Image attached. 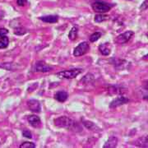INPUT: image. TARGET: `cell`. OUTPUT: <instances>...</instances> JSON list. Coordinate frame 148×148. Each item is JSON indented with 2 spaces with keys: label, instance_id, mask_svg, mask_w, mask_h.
<instances>
[{
  "label": "cell",
  "instance_id": "6da1fadb",
  "mask_svg": "<svg viewBox=\"0 0 148 148\" xmlns=\"http://www.w3.org/2000/svg\"><path fill=\"white\" fill-rule=\"evenodd\" d=\"M54 125L58 127H63L67 129H72L75 126V122L67 116L58 117L53 120Z\"/></svg>",
  "mask_w": 148,
  "mask_h": 148
},
{
  "label": "cell",
  "instance_id": "7a4b0ae2",
  "mask_svg": "<svg viewBox=\"0 0 148 148\" xmlns=\"http://www.w3.org/2000/svg\"><path fill=\"white\" fill-rule=\"evenodd\" d=\"M82 72V69H73L70 70H64L61 71L56 74L57 77L59 78H65V79H73L76 77H77Z\"/></svg>",
  "mask_w": 148,
  "mask_h": 148
},
{
  "label": "cell",
  "instance_id": "3957f363",
  "mask_svg": "<svg viewBox=\"0 0 148 148\" xmlns=\"http://www.w3.org/2000/svg\"><path fill=\"white\" fill-rule=\"evenodd\" d=\"M113 6L109 4V3H106L104 2H95L91 4V8L94 12H98V13H106L107 12L110 11Z\"/></svg>",
  "mask_w": 148,
  "mask_h": 148
},
{
  "label": "cell",
  "instance_id": "277c9868",
  "mask_svg": "<svg viewBox=\"0 0 148 148\" xmlns=\"http://www.w3.org/2000/svg\"><path fill=\"white\" fill-rule=\"evenodd\" d=\"M53 69L52 66L47 64L45 61H37L33 66V72L35 73H48Z\"/></svg>",
  "mask_w": 148,
  "mask_h": 148
},
{
  "label": "cell",
  "instance_id": "5b68a950",
  "mask_svg": "<svg viewBox=\"0 0 148 148\" xmlns=\"http://www.w3.org/2000/svg\"><path fill=\"white\" fill-rule=\"evenodd\" d=\"M89 50H90L89 43L84 41V42L80 43L79 45L74 49L73 55L75 57H80V56L86 54Z\"/></svg>",
  "mask_w": 148,
  "mask_h": 148
},
{
  "label": "cell",
  "instance_id": "8992f818",
  "mask_svg": "<svg viewBox=\"0 0 148 148\" xmlns=\"http://www.w3.org/2000/svg\"><path fill=\"white\" fill-rule=\"evenodd\" d=\"M134 35V32L132 31H127V32H123L120 35H119L118 36L115 38L114 42L118 44V45H123L127 43L128 40H130V39L132 38V36Z\"/></svg>",
  "mask_w": 148,
  "mask_h": 148
},
{
  "label": "cell",
  "instance_id": "52a82bcc",
  "mask_svg": "<svg viewBox=\"0 0 148 148\" xmlns=\"http://www.w3.org/2000/svg\"><path fill=\"white\" fill-rule=\"evenodd\" d=\"M127 102H129V99H127V97L123 96V95H120L119 96H118L117 98H115L114 100L111 101L110 107L111 109H114V108H117L119 106L126 104Z\"/></svg>",
  "mask_w": 148,
  "mask_h": 148
},
{
  "label": "cell",
  "instance_id": "ba28073f",
  "mask_svg": "<svg viewBox=\"0 0 148 148\" xmlns=\"http://www.w3.org/2000/svg\"><path fill=\"white\" fill-rule=\"evenodd\" d=\"M29 110L34 113H40L41 110V106L37 100H30L27 102Z\"/></svg>",
  "mask_w": 148,
  "mask_h": 148
},
{
  "label": "cell",
  "instance_id": "9c48e42d",
  "mask_svg": "<svg viewBox=\"0 0 148 148\" xmlns=\"http://www.w3.org/2000/svg\"><path fill=\"white\" fill-rule=\"evenodd\" d=\"M27 120L33 127L38 128L41 126V120H40V117L37 116L36 114H32V115L27 117Z\"/></svg>",
  "mask_w": 148,
  "mask_h": 148
},
{
  "label": "cell",
  "instance_id": "30bf717a",
  "mask_svg": "<svg viewBox=\"0 0 148 148\" xmlns=\"http://www.w3.org/2000/svg\"><path fill=\"white\" fill-rule=\"evenodd\" d=\"M99 51L101 52V54L108 56L111 52V45L110 43H104L101 44L99 46Z\"/></svg>",
  "mask_w": 148,
  "mask_h": 148
},
{
  "label": "cell",
  "instance_id": "8fae6325",
  "mask_svg": "<svg viewBox=\"0 0 148 148\" xmlns=\"http://www.w3.org/2000/svg\"><path fill=\"white\" fill-rule=\"evenodd\" d=\"M68 97H69V94L64 90H59L54 94V99L58 102H62V103L67 101Z\"/></svg>",
  "mask_w": 148,
  "mask_h": 148
},
{
  "label": "cell",
  "instance_id": "7c38bea8",
  "mask_svg": "<svg viewBox=\"0 0 148 148\" xmlns=\"http://www.w3.org/2000/svg\"><path fill=\"white\" fill-rule=\"evenodd\" d=\"M118 144V138L116 137H110L104 145V148H115Z\"/></svg>",
  "mask_w": 148,
  "mask_h": 148
},
{
  "label": "cell",
  "instance_id": "4fadbf2b",
  "mask_svg": "<svg viewBox=\"0 0 148 148\" xmlns=\"http://www.w3.org/2000/svg\"><path fill=\"white\" fill-rule=\"evenodd\" d=\"M40 20H41L44 22L46 23H56L58 21V16H53V15H48L40 17Z\"/></svg>",
  "mask_w": 148,
  "mask_h": 148
},
{
  "label": "cell",
  "instance_id": "5bb4252c",
  "mask_svg": "<svg viewBox=\"0 0 148 148\" xmlns=\"http://www.w3.org/2000/svg\"><path fill=\"white\" fill-rule=\"evenodd\" d=\"M136 145L140 147H148V141L147 137L144 136L138 139V141L136 142Z\"/></svg>",
  "mask_w": 148,
  "mask_h": 148
},
{
  "label": "cell",
  "instance_id": "9a60e30c",
  "mask_svg": "<svg viewBox=\"0 0 148 148\" xmlns=\"http://www.w3.org/2000/svg\"><path fill=\"white\" fill-rule=\"evenodd\" d=\"M82 124L84 125L85 127H86L89 130H92V131H95L96 128H99L95 125L94 123H92L91 121H88V120H82Z\"/></svg>",
  "mask_w": 148,
  "mask_h": 148
},
{
  "label": "cell",
  "instance_id": "2e32d148",
  "mask_svg": "<svg viewBox=\"0 0 148 148\" xmlns=\"http://www.w3.org/2000/svg\"><path fill=\"white\" fill-rule=\"evenodd\" d=\"M77 33H78V27H73L71 31L69 32V40H75L77 37Z\"/></svg>",
  "mask_w": 148,
  "mask_h": 148
},
{
  "label": "cell",
  "instance_id": "e0dca14e",
  "mask_svg": "<svg viewBox=\"0 0 148 148\" xmlns=\"http://www.w3.org/2000/svg\"><path fill=\"white\" fill-rule=\"evenodd\" d=\"M9 45V39L8 37L3 36L0 37V49H6Z\"/></svg>",
  "mask_w": 148,
  "mask_h": 148
},
{
  "label": "cell",
  "instance_id": "ac0fdd59",
  "mask_svg": "<svg viewBox=\"0 0 148 148\" xmlns=\"http://www.w3.org/2000/svg\"><path fill=\"white\" fill-rule=\"evenodd\" d=\"M123 87H119V86H110V92H114V93H112L111 95H113V94H116V95H122L123 93Z\"/></svg>",
  "mask_w": 148,
  "mask_h": 148
},
{
  "label": "cell",
  "instance_id": "d6986e66",
  "mask_svg": "<svg viewBox=\"0 0 148 148\" xmlns=\"http://www.w3.org/2000/svg\"><path fill=\"white\" fill-rule=\"evenodd\" d=\"M109 19V16L105 15V13H100L95 16V22H102Z\"/></svg>",
  "mask_w": 148,
  "mask_h": 148
},
{
  "label": "cell",
  "instance_id": "ffe728a7",
  "mask_svg": "<svg viewBox=\"0 0 148 148\" xmlns=\"http://www.w3.org/2000/svg\"><path fill=\"white\" fill-rule=\"evenodd\" d=\"M27 32H28V30L25 27H16L14 29V34L16 36H23L27 34Z\"/></svg>",
  "mask_w": 148,
  "mask_h": 148
},
{
  "label": "cell",
  "instance_id": "44dd1931",
  "mask_svg": "<svg viewBox=\"0 0 148 148\" xmlns=\"http://www.w3.org/2000/svg\"><path fill=\"white\" fill-rule=\"evenodd\" d=\"M85 81H86V84H88V83H90V82H92L94 81V76H93V75H92L91 73L86 74V75L84 77H83L82 79L81 80V82H84Z\"/></svg>",
  "mask_w": 148,
  "mask_h": 148
},
{
  "label": "cell",
  "instance_id": "7402d4cb",
  "mask_svg": "<svg viewBox=\"0 0 148 148\" xmlns=\"http://www.w3.org/2000/svg\"><path fill=\"white\" fill-rule=\"evenodd\" d=\"M101 36H102V34H101V32H95V33H93L90 36V42H95V41H97L101 38Z\"/></svg>",
  "mask_w": 148,
  "mask_h": 148
},
{
  "label": "cell",
  "instance_id": "603a6c76",
  "mask_svg": "<svg viewBox=\"0 0 148 148\" xmlns=\"http://www.w3.org/2000/svg\"><path fill=\"white\" fill-rule=\"evenodd\" d=\"M36 147V144L30 142H25L22 144H21L20 148H35Z\"/></svg>",
  "mask_w": 148,
  "mask_h": 148
},
{
  "label": "cell",
  "instance_id": "cb8c5ba5",
  "mask_svg": "<svg viewBox=\"0 0 148 148\" xmlns=\"http://www.w3.org/2000/svg\"><path fill=\"white\" fill-rule=\"evenodd\" d=\"M22 135H23V137H25V138H32V132H30V131H28V130H23V132H22Z\"/></svg>",
  "mask_w": 148,
  "mask_h": 148
},
{
  "label": "cell",
  "instance_id": "d4e9b609",
  "mask_svg": "<svg viewBox=\"0 0 148 148\" xmlns=\"http://www.w3.org/2000/svg\"><path fill=\"white\" fill-rule=\"evenodd\" d=\"M8 34V31L6 28H0V37L5 36Z\"/></svg>",
  "mask_w": 148,
  "mask_h": 148
},
{
  "label": "cell",
  "instance_id": "484cf974",
  "mask_svg": "<svg viewBox=\"0 0 148 148\" xmlns=\"http://www.w3.org/2000/svg\"><path fill=\"white\" fill-rule=\"evenodd\" d=\"M148 8V3H147V0H145L144 2H143V3L142 4V6L140 7V10L142 11H145Z\"/></svg>",
  "mask_w": 148,
  "mask_h": 148
},
{
  "label": "cell",
  "instance_id": "4316f807",
  "mask_svg": "<svg viewBox=\"0 0 148 148\" xmlns=\"http://www.w3.org/2000/svg\"><path fill=\"white\" fill-rule=\"evenodd\" d=\"M17 3V5L20 6V7H22V6L26 5L27 3V0H17L16 1Z\"/></svg>",
  "mask_w": 148,
  "mask_h": 148
}]
</instances>
